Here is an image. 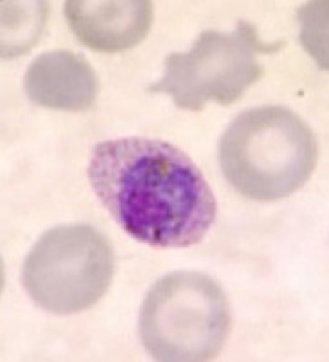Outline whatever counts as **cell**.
Masks as SVG:
<instances>
[{"label": "cell", "instance_id": "1", "mask_svg": "<svg viewBox=\"0 0 329 362\" xmlns=\"http://www.w3.org/2000/svg\"><path fill=\"white\" fill-rule=\"evenodd\" d=\"M89 180L114 221L150 247H192L215 219V198L198 165L167 141H102Z\"/></svg>", "mask_w": 329, "mask_h": 362}, {"label": "cell", "instance_id": "2", "mask_svg": "<svg viewBox=\"0 0 329 362\" xmlns=\"http://www.w3.org/2000/svg\"><path fill=\"white\" fill-rule=\"evenodd\" d=\"M317 158L311 129L289 109L273 105L239 115L219 144L230 185L257 202H277L301 189Z\"/></svg>", "mask_w": 329, "mask_h": 362}, {"label": "cell", "instance_id": "3", "mask_svg": "<svg viewBox=\"0 0 329 362\" xmlns=\"http://www.w3.org/2000/svg\"><path fill=\"white\" fill-rule=\"evenodd\" d=\"M228 299L201 272H174L157 281L145 297L140 334L156 361H210L230 332Z\"/></svg>", "mask_w": 329, "mask_h": 362}, {"label": "cell", "instance_id": "4", "mask_svg": "<svg viewBox=\"0 0 329 362\" xmlns=\"http://www.w3.org/2000/svg\"><path fill=\"white\" fill-rule=\"evenodd\" d=\"M114 272L112 248L87 225L51 228L37 241L22 270L25 292L46 312L71 315L96 305Z\"/></svg>", "mask_w": 329, "mask_h": 362}, {"label": "cell", "instance_id": "5", "mask_svg": "<svg viewBox=\"0 0 329 362\" xmlns=\"http://www.w3.org/2000/svg\"><path fill=\"white\" fill-rule=\"evenodd\" d=\"M282 47L284 42L261 40L256 28L244 21L230 33L205 31L189 53L167 58V73L148 90L170 95L176 107L189 111H201L210 100L230 105L263 76L257 54H272Z\"/></svg>", "mask_w": 329, "mask_h": 362}, {"label": "cell", "instance_id": "6", "mask_svg": "<svg viewBox=\"0 0 329 362\" xmlns=\"http://www.w3.org/2000/svg\"><path fill=\"white\" fill-rule=\"evenodd\" d=\"M66 17L83 45L102 53H118L131 49L147 37L152 25V2L69 0L66 2Z\"/></svg>", "mask_w": 329, "mask_h": 362}, {"label": "cell", "instance_id": "7", "mask_svg": "<svg viewBox=\"0 0 329 362\" xmlns=\"http://www.w3.org/2000/svg\"><path fill=\"white\" fill-rule=\"evenodd\" d=\"M25 93L37 105L56 111H87L96 100V74L85 58L71 51L44 53L25 73Z\"/></svg>", "mask_w": 329, "mask_h": 362}, {"label": "cell", "instance_id": "8", "mask_svg": "<svg viewBox=\"0 0 329 362\" xmlns=\"http://www.w3.org/2000/svg\"><path fill=\"white\" fill-rule=\"evenodd\" d=\"M2 57L13 58L28 49L37 42L38 33L46 22V2L40 4H18L13 8V2L2 4Z\"/></svg>", "mask_w": 329, "mask_h": 362}]
</instances>
